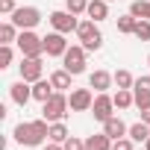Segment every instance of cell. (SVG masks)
I'll return each mask as SVG.
<instances>
[{"mask_svg":"<svg viewBox=\"0 0 150 150\" xmlns=\"http://www.w3.org/2000/svg\"><path fill=\"white\" fill-rule=\"evenodd\" d=\"M15 141L18 144H27V147H38L50 138V121L38 118V121H21L15 129H12Z\"/></svg>","mask_w":150,"mask_h":150,"instance_id":"6da1fadb","label":"cell"},{"mask_svg":"<svg viewBox=\"0 0 150 150\" xmlns=\"http://www.w3.org/2000/svg\"><path fill=\"white\" fill-rule=\"evenodd\" d=\"M68 109H71L68 97H65L62 91H56L50 100H44V103H41V118H44V121H50V124H56V121H62V118L68 115Z\"/></svg>","mask_w":150,"mask_h":150,"instance_id":"7a4b0ae2","label":"cell"},{"mask_svg":"<svg viewBox=\"0 0 150 150\" xmlns=\"http://www.w3.org/2000/svg\"><path fill=\"white\" fill-rule=\"evenodd\" d=\"M77 35H80V41H83V47L91 53V50H100V44H103V35H100V30H97V21H80V27H77Z\"/></svg>","mask_w":150,"mask_h":150,"instance_id":"3957f363","label":"cell"},{"mask_svg":"<svg viewBox=\"0 0 150 150\" xmlns=\"http://www.w3.org/2000/svg\"><path fill=\"white\" fill-rule=\"evenodd\" d=\"M86 53H88V50H86L83 44L68 47V50H65V56H62V62H65L62 68H65V71H71L74 77H77V74H83V71H86Z\"/></svg>","mask_w":150,"mask_h":150,"instance_id":"277c9868","label":"cell"},{"mask_svg":"<svg viewBox=\"0 0 150 150\" xmlns=\"http://www.w3.org/2000/svg\"><path fill=\"white\" fill-rule=\"evenodd\" d=\"M18 30H33V27H38L41 24V12L35 9V6H18L15 12H12V18H9Z\"/></svg>","mask_w":150,"mask_h":150,"instance_id":"5b68a950","label":"cell"},{"mask_svg":"<svg viewBox=\"0 0 150 150\" xmlns=\"http://www.w3.org/2000/svg\"><path fill=\"white\" fill-rule=\"evenodd\" d=\"M18 50H21V56H41L44 53V38H38L33 30H21V35H18Z\"/></svg>","mask_w":150,"mask_h":150,"instance_id":"8992f818","label":"cell"},{"mask_svg":"<svg viewBox=\"0 0 150 150\" xmlns=\"http://www.w3.org/2000/svg\"><path fill=\"white\" fill-rule=\"evenodd\" d=\"M50 27L56 30V33H65V35H71V33H77V27H80V21H77V15L74 12H68V9H59V12H50Z\"/></svg>","mask_w":150,"mask_h":150,"instance_id":"52a82bcc","label":"cell"},{"mask_svg":"<svg viewBox=\"0 0 150 150\" xmlns=\"http://www.w3.org/2000/svg\"><path fill=\"white\" fill-rule=\"evenodd\" d=\"M21 80H27V83H38L41 80V74H44V62H41V56H21Z\"/></svg>","mask_w":150,"mask_h":150,"instance_id":"ba28073f","label":"cell"},{"mask_svg":"<svg viewBox=\"0 0 150 150\" xmlns=\"http://www.w3.org/2000/svg\"><path fill=\"white\" fill-rule=\"evenodd\" d=\"M68 103H71V112H91V106H94L91 86H88V88H71Z\"/></svg>","mask_w":150,"mask_h":150,"instance_id":"9c48e42d","label":"cell"},{"mask_svg":"<svg viewBox=\"0 0 150 150\" xmlns=\"http://www.w3.org/2000/svg\"><path fill=\"white\" fill-rule=\"evenodd\" d=\"M91 115H94V121L106 124V121H109V118L115 115V100H112V94L100 91V94L94 97V106H91Z\"/></svg>","mask_w":150,"mask_h":150,"instance_id":"30bf717a","label":"cell"},{"mask_svg":"<svg viewBox=\"0 0 150 150\" xmlns=\"http://www.w3.org/2000/svg\"><path fill=\"white\" fill-rule=\"evenodd\" d=\"M68 47H71V44L65 41V33H56V30H53V33L44 35V53H47V56H65Z\"/></svg>","mask_w":150,"mask_h":150,"instance_id":"8fae6325","label":"cell"},{"mask_svg":"<svg viewBox=\"0 0 150 150\" xmlns=\"http://www.w3.org/2000/svg\"><path fill=\"white\" fill-rule=\"evenodd\" d=\"M9 97H12V103H18V106H27V103L33 100V83H27V80H18V83H12V86H9Z\"/></svg>","mask_w":150,"mask_h":150,"instance_id":"7c38bea8","label":"cell"},{"mask_svg":"<svg viewBox=\"0 0 150 150\" xmlns=\"http://www.w3.org/2000/svg\"><path fill=\"white\" fill-rule=\"evenodd\" d=\"M88 86L100 94V91H109L112 86H115V74H109V71H94L91 77H88Z\"/></svg>","mask_w":150,"mask_h":150,"instance_id":"4fadbf2b","label":"cell"},{"mask_svg":"<svg viewBox=\"0 0 150 150\" xmlns=\"http://www.w3.org/2000/svg\"><path fill=\"white\" fill-rule=\"evenodd\" d=\"M103 132H106V135H109V138L115 141V138H124V135L129 132V127H127V124H124V121H121L118 115H112V118H109V121L103 124Z\"/></svg>","mask_w":150,"mask_h":150,"instance_id":"5bb4252c","label":"cell"},{"mask_svg":"<svg viewBox=\"0 0 150 150\" xmlns=\"http://www.w3.org/2000/svg\"><path fill=\"white\" fill-rule=\"evenodd\" d=\"M86 15L91 18V21H106L109 18V3L106 0H88V9H86Z\"/></svg>","mask_w":150,"mask_h":150,"instance_id":"9a60e30c","label":"cell"},{"mask_svg":"<svg viewBox=\"0 0 150 150\" xmlns=\"http://www.w3.org/2000/svg\"><path fill=\"white\" fill-rule=\"evenodd\" d=\"M53 94H56V88H53L50 80H38V83H33V100L44 103V100H50Z\"/></svg>","mask_w":150,"mask_h":150,"instance_id":"2e32d148","label":"cell"},{"mask_svg":"<svg viewBox=\"0 0 150 150\" xmlns=\"http://www.w3.org/2000/svg\"><path fill=\"white\" fill-rule=\"evenodd\" d=\"M86 150H112V138H109L106 132L88 135V138H86Z\"/></svg>","mask_w":150,"mask_h":150,"instance_id":"e0dca14e","label":"cell"},{"mask_svg":"<svg viewBox=\"0 0 150 150\" xmlns=\"http://www.w3.org/2000/svg\"><path fill=\"white\" fill-rule=\"evenodd\" d=\"M71 77H74V74L62 68V71H53V74H50V83H53L56 91H68V88H71Z\"/></svg>","mask_w":150,"mask_h":150,"instance_id":"ac0fdd59","label":"cell"},{"mask_svg":"<svg viewBox=\"0 0 150 150\" xmlns=\"http://www.w3.org/2000/svg\"><path fill=\"white\" fill-rule=\"evenodd\" d=\"M112 100H115V109H129L135 103V94H132V88H118L112 94Z\"/></svg>","mask_w":150,"mask_h":150,"instance_id":"d6986e66","label":"cell"},{"mask_svg":"<svg viewBox=\"0 0 150 150\" xmlns=\"http://www.w3.org/2000/svg\"><path fill=\"white\" fill-rule=\"evenodd\" d=\"M18 35H21V30H18L12 21L0 24V44H12V41H18Z\"/></svg>","mask_w":150,"mask_h":150,"instance_id":"ffe728a7","label":"cell"},{"mask_svg":"<svg viewBox=\"0 0 150 150\" xmlns=\"http://www.w3.org/2000/svg\"><path fill=\"white\" fill-rule=\"evenodd\" d=\"M127 135H129L132 141H141V144H144V141L150 138V124L138 121V124H132V127H129V132H127Z\"/></svg>","mask_w":150,"mask_h":150,"instance_id":"44dd1931","label":"cell"},{"mask_svg":"<svg viewBox=\"0 0 150 150\" xmlns=\"http://www.w3.org/2000/svg\"><path fill=\"white\" fill-rule=\"evenodd\" d=\"M129 15H135L138 21H150V3H147V0H132Z\"/></svg>","mask_w":150,"mask_h":150,"instance_id":"7402d4cb","label":"cell"},{"mask_svg":"<svg viewBox=\"0 0 150 150\" xmlns=\"http://www.w3.org/2000/svg\"><path fill=\"white\" fill-rule=\"evenodd\" d=\"M135 24H138V18H135V15H121V18H118V33H124V35H132Z\"/></svg>","mask_w":150,"mask_h":150,"instance_id":"603a6c76","label":"cell"},{"mask_svg":"<svg viewBox=\"0 0 150 150\" xmlns=\"http://www.w3.org/2000/svg\"><path fill=\"white\" fill-rule=\"evenodd\" d=\"M115 86H118V88H132V86H135V77H132L129 71L121 68V71H115Z\"/></svg>","mask_w":150,"mask_h":150,"instance_id":"cb8c5ba5","label":"cell"},{"mask_svg":"<svg viewBox=\"0 0 150 150\" xmlns=\"http://www.w3.org/2000/svg\"><path fill=\"white\" fill-rule=\"evenodd\" d=\"M68 138V127L62 124V121H56V124H50V141H56V144H62Z\"/></svg>","mask_w":150,"mask_h":150,"instance_id":"d4e9b609","label":"cell"},{"mask_svg":"<svg viewBox=\"0 0 150 150\" xmlns=\"http://www.w3.org/2000/svg\"><path fill=\"white\" fill-rule=\"evenodd\" d=\"M132 35H135L138 41H150V21H138L135 30H132Z\"/></svg>","mask_w":150,"mask_h":150,"instance_id":"484cf974","label":"cell"},{"mask_svg":"<svg viewBox=\"0 0 150 150\" xmlns=\"http://www.w3.org/2000/svg\"><path fill=\"white\" fill-rule=\"evenodd\" d=\"M12 56H15L12 44H0V68H9L12 65Z\"/></svg>","mask_w":150,"mask_h":150,"instance_id":"4316f807","label":"cell"},{"mask_svg":"<svg viewBox=\"0 0 150 150\" xmlns=\"http://www.w3.org/2000/svg\"><path fill=\"white\" fill-rule=\"evenodd\" d=\"M65 9H68V12H74V15H83V12L88 9V0H68Z\"/></svg>","mask_w":150,"mask_h":150,"instance_id":"83f0119b","label":"cell"},{"mask_svg":"<svg viewBox=\"0 0 150 150\" xmlns=\"http://www.w3.org/2000/svg\"><path fill=\"white\" fill-rule=\"evenodd\" d=\"M62 147H65V150H86V141H80L77 135H68V138L62 141Z\"/></svg>","mask_w":150,"mask_h":150,"instance_id":"f1b7e54d","label":"cell"},{"mask_svg":"<svg viewBox=\"0 0 150 150\" xmlns=\"http://www.w3.org/2000/svg\"><path fill=\"white\" fill-rule=\"evenodd\" d=\"M132 94H135V106H138V109L150 106V91H135V88H132Z\"/></svg>","mask_w":150,"mask_h":150,"instance_id":"f546056e","label":"cell"},{"mask_svg":"<svg viewBox=\"0 0 150 150\" xmlns=\"http://www.w3.org/2000/svg\"><path fill=\"white\" fill-rule=\"evenodd\" d=\"M132 144H135V141L124 135V138H115V141H112V150H132Z\"/></svg>","mask_w":150,"mask_h":150,"instance_id":"4dcf8cb0","label":"cell"},{"mask_svg":"<svg viewBox=\"0 0 150 150\" xmlns=\"http://www.w3.org/2000/svg\"><path fill=\"white\" fill-rule=\"evenodd\" d=\"M132 88H135V91H150V77H138Z\"/></svg>","mask_w":150,"mask_h":150,"instance_id":"1f68e13d","label":"cell"},{"mask_svg":"<svg viewBox=\"0 0 150 150\" xmlns=\"http://www.w3.org/2000/svg\"><path fill=\"white\" fill-rule=\"evenodd\" d=\"M18 6H15V0H0V12H3V15H12Z\"/></svg>","mask_w":150,"mask_h":150,"instance_id":"d6a6232c","label":"cell"},{"mask_svg":"<svg viewBox=\"0 0 150 150\" xmlns=\"http://www.w3.org/2000/svg\"><path fill=\"white\" fill-rule=\"evenodd\" d=\"M141 121H144V124H150V106H144V109H141Z\"/></svg>","mask_w":150,"mask_h":150,"instance_id":"836d02e7","label":"cell"},{"mask_svg":"<svg viewBox=\"0 0 150 150\" xmlns=\"http://www.w3.org/2000/svg\"><path fill=\"white\" fill-rule=\"evenodd\" d=\"M44 150H65L62 144H56V141H50V144H44Z\"/></svg>","mask_w":150,"mask_h":150,"instance_id":"e575fe53","label":"cell"},{"mask_svg":"<svg viewBox=\"0 0 150 150\" xmlns=\"http://www.w3.org/2000/svg\"><path fill=\"white\" fill-rule=\"evenodd\" d=\"M144 150H150V138H147V141H144Z\"/></svg>","mask_w":150,"mask_h":150,"instance_id":"d590c367","label":"cell"},{"mask_svg":"<svg viewBox=\"0 0 150 150\" xmlns=\"http://www.w3.org/2000/svg\"><path fill=\"white\" fill-rule=\"evenodd\" d=\"M147 65H150V56H147Z\"/></svg>","mask_w":150,"mask_h":150,"instance_id":"8d00e7d4","label":"cell"},{"mask_svg":"<svg viewBox=\"0 0 150 150\" xmlns=\"http://www.w3.org/2000/svg\"><path fill=\"white\" fill-rule=\"evenodd\" d=\"M106 3H112V0H106Z\"/></svg>","mask_w":150,"mask_h":150,"instance_id":"74e56055","label":"cell"}]
</instances>
